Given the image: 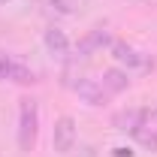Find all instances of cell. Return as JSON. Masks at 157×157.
I'll use <instances>...</instances> for the list:
<instances>
[{
	"label": "cell",
	"mask_w": 157,
	"mask_h": 157,
	"mask_svg": "<svg viewBox=\"0 0 157 157\" xmlns=\"http://www.w3.org/2000/svg\"><path fill=\"white\" fill-rule=\"evenodd\" d=\"M145 121H148V112H142V109H121V112L112 115V127L118 133H133L136 136Z\"/></svg>",
	"instance_id": "cell-4"
},
{
	"label": "cell",
	"mask_w": 157,
	"mask_h": 157,
	"mask_svg": "<svg viewBox=\"0 0 157 157\" xmlns=\"http://www.w3.org/2000/svg\"><path fill=\"white\" fill-rule=\"evenodd\" d=\"M112 157H133L130 148H112Z\"/></svg>",
	"instance_id": "cell-13"
},
{
	"label": "cell",
	"mask_w": 157,
	"mask_h": 157,
	"mask_svg": "<svg viewBox=\"0 0 157 157\" xmlns=\"http://www.w3.org/2000/svg\"><path fill=\"white\" fill-rule=\"evenodd\" d=\"M136 136H139V142H142L148 151H157V133H145V130H139Z\"/></svg>",
	"instance_id": "cell-12"
},
{
	"label": "cell",
	"mask_w": 157,
	"mask_h": 157,
	"mask_svg": "<svg viewBox=\"0 0 157 157\" xmlns=\"http://www.w3.org/2000/svg\"><path fill=\"white\" fill-rule=\"evenodd\" d=\"M148 118H151V121L157 124V109H154V112H148Z\"/></svg>",
	"instance_id": "cell-14"
},
{
	"label": "cell",
	"mask_w": 157,
	"mask_h": 157,
	"mask_svg": "<svg viewBox=\"0 0 157 157\" xmlns=\"http://www.w3.org/2000/svg\"><path fill=\"white\" fill-rule=\"evenodd\" d=\"M12 63H15V58H12L9 52H0V82H6V78H9Z\"/></svg>",
	"instance_id": "cell-11"
},
{
	"label": "cell",
	"mask_w": 157,
	"mask_h": 157,
	"mask_svg": "<svg viewBox=\"0 0 157 157\" xmlns=\"http://www.w3.org/2000/svg\"><path fill=\"white\" fill-rule=\"evenodd\" d=\"M48 6L55 12H60V15H73L78 9V0H48Z\"/></svg>",
	"instance_id": "cell-10"
},
{
	"label": "cell",
	"mask_w": 157,
	"mask_h": 157,
	"mask_svg": "<svg viewBox=\"0 0 157 157\" xmlns=\"http://www.w3.org/2000/svg\"><path fill=\"white\" fill-rule=\"evenodd\" d=\"M109 52H112V58H115L118 63H124L127 70H133V67H145V58L139 55L130 42H124V39H112Z\"/></svg>",
	"instance_id": "cell-6"
},
{
	"label": "cell",
	"mask_w": 157,
	"mask_h": 157,
	"mask_svg": "<svg viewBox=\"0 0 157 157\" xmlns=\"http://www.w3.org/2000/svg\"><path fill=\"white\" fill-rule=\"evenodd\" d=\"M42 42H45L48 55H55V58H63V55L70 52V39H67V33H63L60 27H48L45 36H42Z\"/></svg>",
	"instance_id": "cell-8"
},
{
	"label": "cell",
	"mask_w": 157,
	"mask_h": 157,
	"mask_svg": "<svg viewBox=\"0 0 157 157\" xmlns=\"http://www.w3.org/2000/svg\"><path fill=\"white\" fill-rule=\"evenodd\" d=\"M73 91H76V97L82 100V103H88L91 109H100V106L109 103V94L103 91V85L94 82V78H78L76 85H73Z\"/></svg>",
	"instance_id": "cell-3"
},
{
	"label": "cell",
	"mask_w": 157,
	"mask_h": 157,
	"mask_svg": "<svg viewBox=\"0 0 157 157\" xmlns=\"http://www.w3.org/2000/svg\"><path fill=\"white\" fill-rule=\"evenodd\" d=\"M0 3H6V0H0Z\"/></svg>",
	"instance_id": "cell-15"
},
{
	"label": "cell",
	"mask_w": 157,
	"mask_h": 157,
	"mask_svg": "<svg viewBox=\"0 0 157 157\" xmlns=\"http://www.w3.org/2000/svg\"><path fill=\"white\" fill-rule=\"evenodd\" d=\"M39 136V109L33 97L18 100V151L30 154Z\"/></svg>",
	"instance_id": "cell-1"
},
{
	"label": "cell",
	"mask_w": 157,
	"mask_h": 157,
	"mask_svg": "<svg viewBox=\"0 0 157 157\" xmlns=\"http://www.w3.org/2000/svg\"><path fill=\"white\" fill-rule=\"evenodd\" d=\"M106 45H112V36H109L103 27H97V30H88L85 36L78 39L76 52H78V58H88V55H94V52L106 48Z\"/></svg>",
	"instance_id": "cell-5"
},
{
	"label": "cell",
	"mask_w": 157,
	"mask_h": 157,
	"mask_svg": "<svg viewBox=\"0 0 157 157\" xmlns=\"http://www.w3.org/2000/svg\"><path fill=\"white\" fill-rule=\"evenodd\" d=\"M9 82H15V85H33V82H36V73H33L27 63L15 60V63H12V73H9Z\"/></svg>",
	"instance_id": "cell-9"
},
{
	"label": "cell",
	"mask_w": 157,
	"mask_h": 157,
	"mask_svg": "<svg viewBox=\"0 0 157 157\" xmlns=\"http://www.w3.org/2000/svg\"><path fill=\"white\" fill-rule=\"evenodd\" d=\"M103 91L106 94H124L127 88H130V78H127V70H121V67H109V70H103Z\"/></svg>",
	"instance_id": "cell-7"
},
{
	"label": "cell",
	"mask_w": 157,
	"mask_h": 157,
	"mask_svg": "<svg viewBox=\"0 0 157 157\" xmlns=\"http://www.w3.org/2000/svg\"><path fill=\"white\" fill-rule=\"evenodd\" d=\"M76 139H78L76 118L60 115L55 121V127H52V148H55V154H70L76 148Z\"/></svg>",
	"instance_id": "cell-2"
}]
</instances>
